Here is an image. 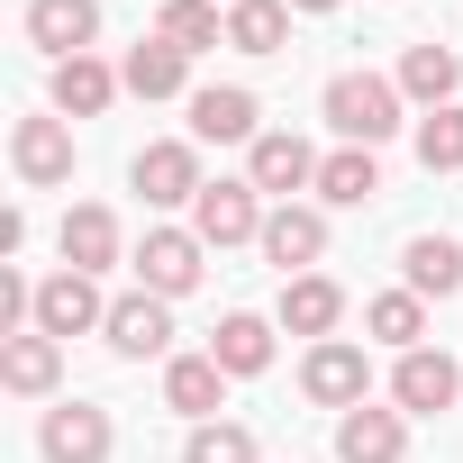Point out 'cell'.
<instances>
[{"instance_id":"obj_1","label":"cell","mask_w":463,"mask_h":463,"mask_svg":"<svg viewBox=\"0 0 463 463\" xmlns=\"http://www.w3.org/2000/svg\"><path fill=\"white\" fill-rule=\"evenodd\" d=\"M400 100H409V91H400L391 73H336L318 109H327V128H336L345 146H391V137H400Z\"/></svg>"},{"instance_id":"obj_2","label":"cell","mask_w":463,"mask_h":463,"mask_svg":"<svg viewBox=\"0 0 463 463\" xmlns=\"http://www.w3.org/2000/svg\"><path fill=\"white\" fill-rule=\"evenodd\" d=\"M300 391H309L318 409H336V418H345V409H364V400H373V354H364L354 336H327V345H309V354H300Z\"/></svg>"},{"instance_id":"obj_3","label":"cell","mask_w":463,"mask_h":463,"mask_svg":"<svg viewBox=\"0 0 463 463\" xmlns=\"http://www.w3.org/2000/svg\"><path fill=\"white\" fill-rule=\"evenodd\" d=\"M463 400V364L445 354V345H409L400 364H391V409L400 418H445Z\"/></svg>"},{"instance_id":"obj_4","label":"cell","mask_w":463,"mask_h":463,"mask_svg":"<svg viewBox=\"0 0 463 463\" xmlns=\"http://www.w3.org/2000/svg\"><path fill=\"white\" fill-rule=\"evenodd\" d=\"M264 218H273V209H264L255 182H209V191L191 200V237H200L209 255H218V246H255Z\"/></svg>"},{"instance_id":"obj_5","label":"cell","mask_w":463,"mask_h":463,"mask_svg":"<svg viewBox=\"0 0 463 463\" xmlns=\"http://www.w3.org/2000/svg\"><path fill=\"white\" fill-rule=\"evenodd\" d=\"M128 264H137V291H155V300H182V291H200V273H209V246L191 237V227H146V246H137Z\"/></svg>"},{"instance_id":"obj_6","label":"cell","mask_w":463,"mask_h":463,"mask_svg":"<svg viewBox=\"0 0 463 463\" xmlns=\"http://www.w3.org/2000/svg\"><path fill=\"white\" fill-rule=\"evenodd\" d=\"M128 182H137V200H146V209H191V200L209 191V173H200V146H191V137L146 146V155L128 164Z\"/></svg>"},{"instance_id":"obj_7","label":"cell","mask_w":463,"mask_h":463,"mask_svg":"<svg viewBox=\"0 0 463 463\" xmlns=\"http://www.w3.org/2000/svg\"><path fill=\"white\" fill-rule=\"evenodd\" d=\"M109 445H118V427H109L100 400H55L37 418V454L46 463H109Z\"/></svg>"},{"instance_id":"obj_8","label":"cell","mask_w":463,"mask_h":463,"mask_svg":"<svg viewBox=\"0 0 463 463\" xmlns=\"http://www.w3.org/2000/svg\"><path fill=\"white\" fill-rule=\"evenodd\" d=\"M318 146L309 137H291V128H264L255 146H246V182L255 191H273V200H291V191H318Z\"/></svg>"},{"instance_id":"obj_9","label":"cell","mask_w":463,"mask_h":463,"mask_svg":"<svg viewBox=\"0 0 463 463\" xmlns=\"http://www.w3.org/2000/svg\"><path fill=\"white\" fill-rule=\"evenodd\" d=\"M264 137V100L246 82H209L191 91V146H255Z\"/></svg>"},{"instance_id":"obj_10","label":"cell","mask_w":463,"mask_h":463,"mask_svg":"<svg viewBox=\"0 0 463 463\" xmlns=\"http://www.w3.org/2000/svg\"><path fill=\"white\" fill-rule=\"evenodd\" d=\"M10 164H19V182L28 191H64L73 182V128L46 109V118H19L10 128Z\"/></svg>"},{"instance_id":"obj_11","label":"cell","mask_w":463,"mask_h":463,"mask_svg":"<svg viewBox=\"0 0 463 463\" xmlns=\"http://www.w3.org/2000/svg\"><path fill=\"white\" fill-rule=\"evenodd\" d=\"M37 327H46L55 345H73V336L109 327V300H100V282H91V273H46V282H37Z\"/></svg>"},{"instance_id":"obj_12","label":"cell","mask_w":463,"mask_h":463,"mask_svg":"<svg viewBox=\"0 0 463 463\" xmlns=\"http://www.w3.org/2000/svg\"><path fill=\"white\" fill-rule=\"evenodd\" d=\"M264 264H282V282H300V273H318V255H327V209H300V200H282L273 218H264Z\"/></svg>"},{"instance_id":"obj_13","label":"cell","mask_w":463,"mask_h":463,"mask_svg":"<svg viewBox=\"0 0 463 463\" xmlns=\"http://www.w3.org/2000/svg\"><path fill=\"white\" fill-rule=\"evenodd\" d=\"M109 354L118 364H146V354H173V300H155V291H128V300H109Z\"/></svg>"},{"instance_id":"obj_14","label":"cell","mask_w":463,"mask_h":463,"mask_svg":"<svg viewBox=\"0 0 463 463\" xmlns=\"http://www.w3.org/2000/svg\"><path fill=\"white\" fill-rule=\"evenodd\" d=\"M28 46L55 55V64L91 55L100 46V0H28Z\"/></svg>"},{"instance_id":"obj_15","label":"cell","mask_w":463,"mask_h":463,"mask_svg":"<svg viewBox=\"0 0 463 463\" xmlns=\"http://www.w3.org/2000/svg\"><path fill=\"white\" fill-rule=\"evenodd\" d=\"M164 409H182L191 427H209V418L227 409V373H218L209 345H200V354H164Z\"/></svg>"},{"instance_id":"obj_16","label":"cell","mask_w":463,"mask_h":463,"mask_svg":"<svg viewBox=\"0 0 463 463\" xmlns=\"http://www.w3.org/2000/svg\"><path fill=\"white\" fill-rule=\"evenodd\" d=\"M55 255H64V273H109L118 264V218L100 209V200H82V209H64V227H55Z\"/></svg>"},{"instance_id":"obj_17","label":"cell","mask_w":463,"mask_h":463,"mask_svg":"<svg viewBox=\"0 0 463 463\" xmlns=\"http://www.w3.org/2000/svg\"><path fill=\"white\" fill-rule=\"evenodd\" d=\"M400 454H409V418L400 409H373L364 400V409L336 418V463H400Z\"/></svg>"},{"instance_id":"obj_18","label":"cell","mask_w":463,"mask_h":463,"mask_svg":"<svg viewBox=\"0 0 463 463\" xmlns=\"http://www.w3.org/2000/svg\"><path fill=\"white\" fill-rule=\"evenodd\" d=\"M209 354H218V373H227V382H255V373H273V318H255V309H227V318L209 327Z\"/></svg>"},{"instance_id":"obj_19","label":"cell","mask_w":463,"mask_h":463,"mask_svg":"<svg viewBox=\"0 0 463 463\" xmlns=\"http://www.w3.org/2000/svg\"><path fill=\"white\" fill-rule=\"evenodd\" d=\"M0 382H10L19 400H46L64 382V345L46 327H19V336H0Z\"/></svg>"},{"instance_id":"obj_20","label":"cell","mask_w":463,"mask_h":463,"mask_svg":"<svg viewBox=\"0 0 463 463\" xmlns=\"http://www.w3.org/2000/svg\"><path fill=\"white\" fill-rule=\"evenodd\" d=\"M118 82H128L137 100H182V91H191V55L164 46V37H137L128 64H118Z\"/></svg>"},{"instance_id":"obj_21","label":"cell","mask_w":463,"mask_h":463,"mask_svg":"<svg viewBox=\"0 0 463 463\" xmlns=\"http://www.w3.org/2000/svg\"><path fill=\"white\" fill-rule=\"evenodd\" d=\"M128 82L100 64V55H73V64H55V82H46V100H55V118H100L109 100H118Z\"/></svg>"},{"instance_id":"obj_22","label":"cell","mask_w":463,"mask_h":463,"mask_svg":"<svg viewBox=\"0 0 463 463\" xmlns=\"http://www.w3.org/2000/svg\"><path fill=\"white\" fill-rule=\"evenodd\" d=\"M400 291L454 300V291H463V246H454V237H409V246H400Z\"/></svg>"},{"instance_id":"obj_23","label":"cell","mask_w":463,"mask_h":463,"mask_svg":"<svg viewBox=\"0 0 463 463\" xmlns=\"http://www.w3.org/2000/svg\"><path fill=\"white\" fill-rule=\"evenodd\" d=\"M282 327H291V336H309V345H327V336L345 327V291H336L327 273H300V282H282Z\"/></svg>"},{"instance_id":"obj_24","label":"cell","mask_w":463,"mask_h":463,"mask_svg":"<svg viewBox=\"0 0 463 463\" xmlns=\"http://www.w3.org/2000/svg\"><path fill=\"white\" fill-rule=\"evenodd\" d=\"M391 82H400L409 100H427V109H454V91H463V55L427 37V46H409V55H400V73H391Z\"/></svg>"},{"instance_id":"obj_25","label":"cell","mask_w":463,"mask_h":463,"mask_svg":"<svg viewBox=\"0 0 463 463\" xmlns=\"http://www.w3.org/2000/svg\"><path fill=\"white\" fill-rule=\"evenodd\" d=\"M318 200H327V209H373V200H382V164H373V146H336V155L318 164Z\"/></svg>"},{"instance_id":"obj_26","label":"cell","mask_w":463,"mask_h":463,"mask_svg":"<svg viewBox=\"0 0 463 463\" xmlns=\"http://www.w3.org/2000/svg\"><path fill=\"white\" fill-rule=\"evenodd\" d=\"M155 37L182 46V55H209V46H227V10H218V0H164V10H155Z\"/></svg>"},{"instance_id":"obj_27","label":"cell","mask_w":463,"mask_h":463,"mask_svg":"<svg viewBox=\"0 0 463 463\" xmlns=\"http://www.w3.org/2000/svg\"><path fill=\"white\" fill-rule=\"evenodd\" d=\"M227 46L237 55H282L291 46V0H237L227 10Z\"/></svg>"},{"instance_id":"obj_28","label":"cell","mask_w":463,"mask_h":463,"mask_svg":"<svg viewBox=\"0 0 463 463\" xmlns=\"http://www.w3.org/2000/svg\"><path fill=\"white\" fill-rule=\"evenodd\" d=\"M364 336H382L391 354L427 345V300H418V291H382V300H364Z\"/></svg>"},{"instance_id":"obj_29","label":"cell","mask_w":463,"mask_h":463,"mask_svg":"<svg viewBox=\"0 0 463 463\" xmlns=\"http://www.w3.org/2000/svg\"><path fill=\"white\" fill-rule=\"evenodd\" d=\"M182 463H264V454H255V427H237V418H209V427H191Z\"/></svg>"},{"instance_id":"obj_30","label":"cell","mask_w":463,"mask_h":463,"mask_svg":"<svg viewBox=\"0 0 463 463\" xmlns=\"http://www.w3.org/2000/svg\"><path fill=\"white\" fill-rule=\"evenodd\" d=\"M418 164H427V173H463V100L418 118Z\"/></svg>"},{"instance_id":"obj_31","label":"cell","mask_w":463,"mask_h":463,"mask_svg":"<svg viewBox=\"0 0 463 463\" xmlns=\"http://www.w3.org/2000/svg\"><path fill=\"white\" fill-rule=\"evenodd\" d=\"M291 10H336V0H291Z\"/></svg>"},{"instance_id":"obj_32","label":"cell","mask_w":463,"mask_h":463,"mask_svg":"<svg viewBox=\"0 0 463 463\" xmlns=\"http://www.w3.org/2000/svg\"><path fill=\"white\" fill-rule=\"evenodd\" d=\"M227 10H237V0H227Z\"/></svg>"}]
</instances>
